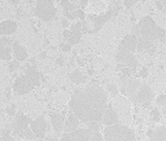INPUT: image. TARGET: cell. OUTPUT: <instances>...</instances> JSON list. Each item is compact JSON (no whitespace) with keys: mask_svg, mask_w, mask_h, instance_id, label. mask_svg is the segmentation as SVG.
Here are the masks:
<instances>
[{"mask_svg":"<svg viewBox=\"0 0 166 141\" xmlns=\"http://www.w3.org/2000/svg\"><path fill=\"white\" fill-rule=\"evenodd\" d=\"M70 107L78 119L85 123L99 122L107 108V95L99 86H90L72 96Z\"/></svg>","mask_w":166,"mask_h":141,"instance_id":"cell-1","label":"cell"},{"mask_svg":"<svg viewBox=\"0 0 166 141\" xmlns=\"http://www.w3.org/2000/svg\"><path fill=\"white\" fill-rule=\"evenodd\" d=\"M41 83V75L35 67H29L26 73L16 80L14 91L18 95H25L30 93Z\"/></svg>","mask_w":166,"mask_h":141,"instance_id":"cell-2","label":"cell"},{"mask_svg":"<svg viewBox=\"0 0 166 141\" xmlns=\"http://www.w3.org/2000/svg\"><path fill=\"white\" fill-rule=\"evenodd\" d=\"M105 141H135V133L125 126H109L104 131Z\"/></svg>","mask_w":166,"mask_h":141,"instance_id":"cell-3","label":"cell"},{"mask_svg":"<svg viewBox=\"0 0 166 141\" xmlns=\"http://www.w3.org/2000/svg\"><path fill=\"white\" fill-rule=\"evenodd\" d=\"M138 27L142 37L150 41L156 40L164 35V30L160 28L151 17H144L140 21Z\"/></svg>","mask_w":166,"mask_h":141,"instance_id":"cell-4","label":"cell"},{"mask_svg":"<svg viewBox=\"0 0 166 141\" xmlns=\"http://www.w3.org/2000/svg\"><path fill=\"white\" fill-rule=\"evenodd\" d=\"M137 44L138 39L136 35H127L124 37L118 50L117 59L118 62H123L124 57H126L129 55H133L137 48Z\"/></svg>","mask_w":166,"mask_h":141,"instance_id":"cell-5","label":"cell"},{"mask_svg":"<svg viewBox=\"0 0 166 141\" xmlns=\"http://www.w3.org/2000/svg\"><path fill=\"white\" fill-rule=\"evenodd\" d=\"M56 10L52 0H38L35 9V15L42 21H49L54 19Z\"/></svg>","mask_w":166,"mask_h":141,"instance_id":"cell-6","label":"cell"},{"mask_svg":"<svg viewBox=\"0 0 166 141\" xmlns=\"http://www.w3.org/2000/svg\"><path fill=\"white\" fill-rule=\"evenodd\" d=\"M93 132L88 129H77L75 131L64 133L61 137V141H88L90 140Z\"/></svg>","mask_w":166,"mask_h":141,"instance_id":"cell-7","label":"cell"},{"mask_svg":"<svg viewBox=\"0 0 166 141\" xmlns=\"http://www.w3.org/2000/svg\"><path fill=\"white\" fill-rule=\"evenodd\" d=\"M154 96L153 91L148 86H142L140 90L136 93V95L131 96V100L134 103H144V102H150Z\"/></svg>","mask_w":166,"mask_h":141,"instance_id":"cell-8","label":"cell"},{"mask_svg":"<svg viewBox=\"0 0 166 141\" xmlns=\"http://www.w3.org/2000/svg\"><path fill=\"white\" fill-rule=\"evenodd\" d=\"M31 122H32L31 119L26 117L25 115H23V114L18 115L13 124L14 133H16L18 135L23 134V131L27 129V126H28L29 124H31Z\"/></svg>","mask_w":166,"mask_h":141,"instance_id":"cell-9","label":"cell"},{"mask_svg":"<svg viewBox=\"0 0 166 141\" xmlns=\"http://www.w3.org/2000/svg\"><path fill=\"white\" fill-rule=\"evenodd\" d=\"M30 129H31V131L35 134L36 137H44L47 131V122L43 117H40L36 119L35 121L31 122Z\"/></svg>","mask_w":166,"mask_h":141,"instance_id":"cell-10","label":"cell"},{"mask_svg":"<svg viewBox=\"0 0 166 141\" xmlns=\"http://www.w3.org/2000/svg\"><path fill=\"white\" fill-rule=\"evenodd\" d=\"M103 124L106 126H114L118 125V116L117 114V112L111 106H107L106 110H105L104 114H103Z\"/></svg>","mask_w":166,"mask_h":141,"instance_id":"cell-11","label":"cell"},{"mask_svg":"<svg viewBox=\"0 0 166 141\" xmlns=\"http://www.w3.org/2000/svg\"><path fill=\"white\" fill-rule=\"evenodd\" d=\"M82 33H81V24L77 23L71 26V30H70V35H69L67 42L68 45H75V44L80 42V39H81Z\"/></svg>","mask_w":166,"mask_h":141,"instance_id":"cell-12","label":"cell"},{"mask_svg":"<svg viewBox=\"0 0 166 141\" xmlns=\"http://www.w3.org/2000/svg\"><path fill=\"white\" fill-rule=\"evenodd\" d=\"M51 122L54 129L56 132H61L64 129L65 117L60 113H52L51 114Z\"/></svg>","mask_w":166,"mask_h":141,"instance_id":"cell-13","label":"cell"},{"mask_svg":"<svg viewBox=\"0 0 166 141\" xmlns=\"http://www.w3.org/2000/svg\"><path fill=\"white\" fill-rule=\"evenodd\" d=\"M148 136L151 141H166V128L158 126L156 129H150L148 131Z\"/></svg>","mask_w":166,"mask_h":141,"instance_id":"cell-14","label":"cell"},{"mask_svg":"<svg viewBox=\"0 0 166 141\" xmlns=\"http://www.w3.org/2000/svg\"><path fill=\"white\" fill-rule=\"evenodd\" d=\"M79 126V119L78 117L74 114V113H70L64 124V129L63 131H65V133L67 132H72L77 131V128Z\"/></svg>","mask_w":166,"mask_h":141,"instance_id":"cell-15","label":"cell"},{"mask_svg":"<svg viewBox=\"0 0 166 141\" xmlns=\"http://www.w3.org/2000/svg\"><path fill=\"white\" fill-rule=\"evenodd\" d=\"M17 30V24L15 21H4L0 24V35H10Z\"/></svg>","mask_w":166,"mask_h":141,"instance_id":"cell-16","label":"cell"},{"mask_svg":"<svg viewBox=\"0 0 166 141\" xmlns=\"http://www.w3.org/2000/svg\"><path fill=\"white\" fill-rule=\"evenodd\" d=\"M10 41L6 38L0 39V59H10L11 49L9 47Z\"/></svg>","mask_w":166,"mask_h":141,"instance_id":"cell-17","label":"cell"},{"mask_svg":"<svg viewBox=\"0 0 166 141\" xmlns=\"http://www.w3.org/2000/svg\"><path fill=\"white\" fill-rule=\"evenodd\" d=\"M140 87V81L139 80H131L127 84L124 86L123 92L125 93L126 95H128L129 97H131L132 95H136L138 88Z\"/></svg>","mask_w":166,"mask_h":141,"instance_id":"cell-18","label":"cell"},{"mask_svg":"<svg viewBox=\"0 0 166 141\" xmlns=\"http://www.w3.org/2000/svg\"><path fill=\"white\" fill-rule=\"evenodd\" d=\"M112 15H113V11H109V12L106 13L103 16H98V17L91 16L90 17V20L92 21L93 23H94L95 29H99L105 23H106L108 20H109L111 17H112Z\"/></svg>","mask_w":166,"mask_h":141,"instance_id":"cell-19","label":"cell"},{"mask_svg":"<svg viewBox=\"0 0 166 141\" xmlns=\"http://www.w3.org/2000/svg\"><path fill=\"white\" fill-rule=\"evenodd\" d=\"M13 51H14V56L17 59V60L21 62V60H23L26 59L27 57V52L25 48L21 47L20 44L18 43H14L13 44Z\"/></svg>","mask_w":166,"mask_h":141,"instance_id":"cell-20","label":"cell"},{"mask_svg":"<svg viewBox=\"0 0 166 141\" xmlns=\"http://www.w3.org/2000/svg\"><path fill=\"white\" fill-rule=\"evenodd\" d=\"M69 78H70L72 82H74L77 85L85 81V76L83 75V73L80 70H75L72 73H70L69 74Z\"/></svg>","mask_w":166,"mask_h":141,"instance_id":"cell-21","label":"cell"},{"mask_svg":"<svg viewBox=\"0 0 166 141\" xmlns=\"http://www.w3.org/2000/svg\"><path fill=\"white\" fill-rule=\"evenodd\" d=\"M152 41L148 40V39H145V38H143L141 36L139 38V40H138V44H137V50L138 52H142L144 50H147L149 48H151L152 47Z\"/></svg>","mask_w":166,"mask_h":141,"instance_id":"cell-22","label":"cell"},{"mask_svg":"<svg viewBox=\"0 0 166 141\" xmlns=\"http://www.w3.org/2000/svg\"><path fill=\"white\" fill-rule=\"evenodd\" d=\"M61 6L63 8V10H64L65 15H66V14H68V13L74 12V6L68 1V0H62Z\"/></svg>","mask_w":166,"mask_h":141,"instance_id":"cell-23","label":"cell"},{"mask_svg":"<svg viewBox=\"0 0 166 141\" xmlns=\"http://www.w3.org/2000/svg\"><path fill=\"white\" fill-rule=\"evenodd\" d=\"M151 117L154 122H158L160 120V113L157 109H154L151 112Z\"/></svg>","mask_w":166,"mask_h":141,"instance_id":"cell-24","label":"cell"},{"mask_svg":"<svg viewBox=\"0 0 166 141\" xmlns=\"http://www.w3.org/2000/svg\"><path fill=\"white\" fill-rule=\"evenodd\" d=\"M102 140H103V137H102V135L99 133L98 131L93 132V133L91 134L90 141H102Z\"/></svg>","mask_w":166,"mask_h":141,"instance_id":"cell-25","label":"cell"},{"mask_svg":"<svg viewBox=\"0 0 166 141\" xmlns=\"http://www.w3.org/2000/svg\"><path fill=\"white\" fill-rule=\"evenodd\" d=\"M23 135L27 138V139H33L34 136H35V134L33 133V131H31V129H28V128H27L25 131H23Z\"/></svg>","mask_w":166,"mask_h":141,"instance_id":"cell-26","label":"cell"},{"mask_svg":"<svg viewBox=\"0 0 166 141\" xmlns=\"http://www.w3.org/2000/svg\"><path fill=\"white\" fill-rule=\"evenodd\" d=\"M107 91L109 92L112 95H116L118 93V89L115 85H108L107 86Z\"/></svg>","mask_w":166,"mask_h":141,"instance_id":"cell-27","label":"cell"},{"mask_svg":"<svg viewBox=\"0 0 166 141\" xmlns=\"http://www.w3.org/2000/svg\"><path fill=\"white\" fill-rule=\"evenodd\" d=\"M156 103L158 105L166 104V95H159L156 98Z\"/></svg>","mask_w":166,"mask_h":141,"instance_id":"cell-28","label":"cell"},{"mask_svg":"<svg viewBox=\"0 0 166 141\" xmlns=\"http://www.w3.org/2000/svg\"><path fill=\"white\" fill-rule=\"evenodd\" d=\"M138 2V0H124V5L127 8H130L133 6L134 4H136Z\"/></svg>","mask_w":166,"mask_h":141,"instance_id":"cell-29","label":"cell"},{"mask_svg":"<svg viewBox=\"0 0 166 141\" xmlns=\"http://www.w3.org/2000/svg\"><path fill=\"white\" fill-rule=\"evenodd\" d=\"M19 65H20V63H19L18 62H13L12 63H10V65H9L10 71H15L16 69L19 67Z\"/></svg>","mask_w":166,"mask_h":141,"instance_id":"cell-30","label":"cell"},{"mask_svg":"<svg viewBox=\"0 0 166 141\" xmlns=\"http://www.w3.org/2000/svg\"><path fill=\"white\" fill-rule=\"evenodd\" d=\"M149 75V71L148 69H147L146 67H143L142 69H141L140 71V77H142V78H146L147 76Z\"/></svg>","mask_w":166,"mask_h":141,"instance_id":"cell-31","label":"cell"},{"mask_svg":"<svg viewBox=\"0 0 166 141\" xmlns=\"http://www.w3.org/2000/svg\"><path fill=\"white\" fill-rule=\"evenodd\" d=\"M15 112L16 111H15V108H14V107H10V108L7 109V113L10 116H14V115H15Z\"/></svg>","mask_w":166,"mask_h":141,"instance_id":"cell-32","label":"cell"},{"mask_svg":"<svg viewBox=\"0 0 166 141\" xmlns=\"http://www.w3.org/2000/svg\"><path fill=\"white\" fill-rule=\"evenodd\" d=\"M3 140L4 141H15L12 137L10 136V135H5V136L3 137Z\"/></svg>","mask_w":166,"mask_h":141,"instance_id":"cell-33","label":"cell"},{"mask_svg":"<svg viewBox=\"0 0 166 141\" xmlns=\"http://www.w3.org/2000/svg\"><path fill=\"white\" fill-rule=\"evenodd\" d=\"M156 7L158 8L159 10H162V8H163V6H162V3L160 1H157L156 2Z\"/></svg>","mask_w":166,"mask_h":141,"instance_id":"cell-34","label":"cell"},{"mask_svg":"<svg viewBox=\"0 0 166 141\" xmlns=\"http://www.w3.org/2000/svg\"><path fill=\"white\" fill-rule=\"evenodd\" d=\"M61 47H63V51H69V50H70V45H66V46H64V45H63V44H62V45H61Z\"/></svg>","mask_w":166,"mask_h":141,"instance_id":"cell-35","label":"cell"},{"mask_svg":"<svg viewBox=\"0 0 166 141\" xmlns=\"http://www.w3.org/2000/svg\"><path fill=\"white\" fill-rule=\"evenodd\" d=\"M77 17H80V18H84V13L82 12V11H78L77 12Z\"/></svg>","mask_w":166,"mask_h":141,"instance_id":"cell-36","label":"cell"},{"mask_svg":"<svg viewBox=\"0 0 166 141\" xmlns=\"http://www.w3.org/2000/svg\"><path fill=\"white\" fill-rule=\"evenodd\" d=\"M62 26H64V27H67V26H69L67 20H62Z\"/></svg>","mask_w":166,"mask_h":141,"instance_id":"cell-37","label":"cell"},{"mask_svg":"<svg viewBox=\"0 0 166 141\" xmlns=\"http://www.w3.org/2000/svg\"><path fill=\"white\" fill-rule=\"evenodd\" d=\"M80 2H81L83 5H85V4H87V0H80Z\"/></svg>","mask_w":166,"mask_h":141,"instance_id":"cell-38","label":"cell"},{"mask_svg":"<svg viewBox=\"0 0 166 141\" xmlns=\"http://www.w3.org/2000/svg\"><path fill=\"white\" fill-rule=\"evenodd\" d=\"M0 141H4V140H3V137H2V138H0Z\"/></svg>","mask_w":166,"mask_h":141,"instance_id":"cell-39","label":"cell"},{"mask_svg":"<svg viewBox=\"0 0 166 141\" xmlns=\"http://www.w3.org/2000/svg\"><path fill=\"white\" fill-rule=\"evenodd\" d=\"M165 9H166V6H165Z\"/></svg>","mask_w":166,"mask_h":141,"instance_id":"cell-40","label":"cell"},{"mask_svg":"<svg viewBox=\"0 0 166 141\" xmlns=\"http://www.w3.org/2000/svg\"><path fill=\"white\" fill-rule=\"evenodd\" d=\"M0 1H1V0H0Z\"/></svg>","mask_w":166,"mask_h":141,"instance_id":"cell-41","label":"cell"}]
</instances>
